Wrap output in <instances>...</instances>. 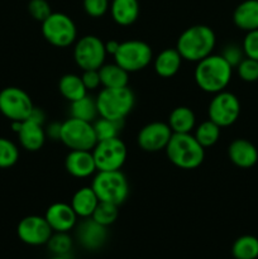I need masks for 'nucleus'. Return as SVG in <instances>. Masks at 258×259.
Listing matches in <instances>:
<instances>
[{"instance_id": "nucleus-25", "label": "nucleus", "mask_w": 258, "mask_h": 259, "mask_svg": "<svg viewBox=\"0 0 258 259\" xmlns=\"http://www.w3.org/2000/svg\"><path fill=\"white\" fill-rule=\"evenodd\" d=\"M101 86L106 89L126 88L129 83V72L121 68L118 63H104L99 68Z\"/></svg>"}, {"instance_id": "nucleus-2", "label": "nucleus", "mask_w": 258, "mask_h": 259, "mask_svg": "<svg viewBox=\"0 0 258 259\" xmlns=\"http://www.w3.org/2000/svg\"><path fill=\"white\" fill-rule=\"evenodd\" d=\"M217 46V35L212 28L205 24H196L186 28L176 42V50L182 60L196 63L211 55Z\"/></svg>"}, {"instance_id": "nucleus-9", "label": "nucleus", "mask_w": 258, "mask_h": 259, "mask_svg": "<svg viewBox=\"0 0 258 259\" xmlns=\"http://www.w3.org/2000/svg\"><path fill=\"white\" fill-rule=\"evenodd\" d=\"M73 61L82 71L99 70L105 63V42L98 35L86 34L73 43Z\"/></svg>"}, {"instance_id": "nucleus-13", "label": "nucleus", "mask_w": 258, "mask_h": 259, "mask_svg": "<svg viewBox=\"0 0 258 259\" xmlns=\"http://www.w3.org/2000/svg\"><path fill=\"white\" fill-rule=\"evenodd\" d=\"M172 131L167 121H151L142 126L137 136L139 148L148 153L164 151L172 137Z\"/></svg>"}, {"instance_id": "nucleus-27", "label": "nucleus", "mask_w": 258, "mask_h": 259, "mask_svg": "<svg viewBox=\"0 0 258 259\" xmlns=\"http://www.w3.org/2000/svg\"><path fill=\"white\" fill-rule=\"evenodd\" d=\"M70 104V114L72 118L90 121V123H94L99 118L96 100L93 96L85 95L83 98Z\"/></svg>"}, {"instance_id": "nucleus-34", "label": "nucleus", "mask_w": 258, "mask_h": 259, "mask_svg": "<svg viewBox=\"0 0 258 259\" xmlns=\"http://www.w3.org/2000/svg\"><path fill=\"white\" fill-rule=\"evenodd\" d=\"M238 76L244 82H255L258 81V61L244 57L242 62L235 67Z\"/></svg>"}, {"instance_id": "nucleus-11", "label": "nucleus", "mask_w": 258, "mask_h": 259, "mask_svg": "<svg viewBox=\"0 0 258 259\" xmlns=\"http://www.w3.org/2000/svg\"><path fill=\"white\" fill-rule=\"evenodd\" d=\"M240 101L235 94L230 91H220L214 94L207 106V119L214 121L220 128L233 125L240 115Z\"/></svg>"}, {"instance_id": "nucleus-33", "label": "nucleus", "mask_w": 258, "mask_h": 259, "mask_svg": "<svg viewBox=\"0 0 258 259\" xmlns=\"http://www.w3.org/2000/svg\"><path fill=\"white\" fill-rule=\"evenodd\" d=\"M47 245L53 255L66 257L72 249V239L67 233H53L48 240Z\"/></svg>"}, {"instance_id": "nucleus-1", "label": "nucleus", "mask_w": 258, "mask_h": 259, "mask_svg": "<svg viewBox=\"0 0 258 259\" xmlns=\"http://www.w3.org/2000/svg\"><path fill=\"white\" fill-rule=\"evenodd\" d=\"M233 71L234 68L224 60L222 55L211 53L204 60L196 62L194 80L200 90L214 95L227 90L232 81Z\"/></svg>"}, {"instance_id": "nucleus-4", "label": "nucleus", "mask_w": 258, "mask_h": 259, "mask_svg": "<svg viewBox=\"0 0 258 259\" xmlns=\"http://www.w3.org/2000/svg\"><path fill=\"white\" fill-rule=\"evenodd\" d=\"M99 116L115 121H124L136 105V95L126 88H103L95 98Z\"/></svg>"}, {"instance_id": "nucleus-23", "label": "nucleus", "mask_w": 258, "mask_h": 259, "mask_svg": "<svg viewBox=\"0 0 258 259\" xmlns=\"http://www.w3.org/2000/svg\"><path fill=\"white\" fill-rule=\"evenodd\" d=\"M99 201L100 200L98 199L93 187L83 186L76 190L75 194L71 197L70 205L78 218L86 219V218H91L94 210L98 206Z\"/></svg>"}, {"instance_id": "nucleus-20", "label": "nucleus", "mask_w": 258, "mask_h": 259, "mask_svg": "<svg viewBox=\"0 0 258 259\" xmlns=\"http://www.w3.org/2000/svg\"><path fill=\"white\" fill-rule=\"evenodd\" d=\"M184 60L176 48H164L163 51L154 56L153 70L159 77L171 78L179 73Z\"/></svg>"}, {"instance_id": "nucleus-38", "label": "nucleus", "mask_w": 258, "mask_h": 259, "mask_svg": "<svg viewBox=\"0 0 258 259\" xmlns=\"http://www.w3.org/2000/svg\"><path fill=\"white\" fill-rule=\"evenodd\" d=\"M220 55L224 57V60L227 61L233 68L237 67V66L242 62L243 58L245 57L242 46L235 45V43H229V45L225 46Z\"/></svg>"}, {"instance_id": "nucleus-5", "label": "nucleus", "mask_w": 258, "mask_h": 259, "mask_svg": "<svg viewBox=\"0 0 258 259\" xmlns=\"http://www.w3.org/2000/svg\"><path fill=\"white\" fill-rule=\"evenodd\" d=\"M91 187L100 201L118 206L124 204L129 196V181L120 169L98 171L94 175Z\"/></svg>"}, {"instance_id": "nucleus-18", "label": "nucleus", "mask_w": 258, "mask_h": 259, "mask_svg": "<svg viewBox=\"0 0 258 259\" xmlns=\"http://www.w3.org/2000/svg\"><path fill=\"white\" fill-rule=\"evenodd\" d=\"M228 157L234 166L250 168L258 162V149L248 139L237 138L228 147Z\"/></svg>"}, {"instance_id": "nucleus-36", "label": "nucleus", "mask_w": 258, "mask_h": 259, "mask_svg": "<svg viewBox=\"0 0 258 259\" xmlns=\"http://www.w3.org/2000/svg\"><path fill=\"white\" fill-rule=\"evenodd\" d=\"M242 48L245 57L258 61V29L245 32Z\"/></svg>"}, {"instance_id": "nucleus-28", "label": "nucleus", "mask_w": 258, "mask_h": 259, "mask_svg": "<svg viewBox=\"0 0 258 259\" xmlns=\"http://www.w3.org/2000/svg\"><path fill=\"white\" fill-rule=\"evenodd\" d=\"M220 134H222V128L210 119L201 121L194 129V137L205 149L215 146L220 139Z\"/></svg>"}, {"instance_id": "nucleus-24", "label": "nucleus", "mask_w": 258, "mask_h": 259, "mask_svg": "<svg viewBox=\"0 0 258 259\" xmlns=\"http://www.w3.org/2000/svg\"><path fill=\"white\" fill-rule=\"evenodd\" d=\"M167 124L171 128L172 133H192L196 126V115L189 106H177L169 113Z\"/></svg>"}, {"instance_id": "nucleus-32", "label": "nucleus", "mask_w": 258, "mask_h": 259, "mask_svg": "<svg viewBox=\"0 0 258 259\" xmlns=\"http://www.w3.org/2000/svg\"><path fill=\"white\" fill-rule=\"evenodd\" d=\"M19 159V149L17 144L8 138L0 137V168L13 167Z\"/></svg>"}, {"instance_id": "nucleus-6", "label": "nucleus", "mask_w": 258, "mask_h": 259, "mask_svg": "<svg viewBox=\"0 0 258 259\" xmlns=\"http://www.w3.org/2000/svg\"><path fill=\"white\" fill-rule=\"evenodd\" d=\"M153 57V51L148 43L141 39H129L120 42L113 60L126 72L133 73L148 67Z\"/></svg>"}, {"instance_id": "nucleus-37", "label": "nucleus", "mask_w": 258, "mask_h": 259, "mask_svg": "<svg viewBox=\"0 0 258 259\" xmlns=\"http://www.w3.org/2000/svg\"><path fill=\"white\" fill-rule=\"evenodd\" d=\"M83 10L93 18H101L109 12L110 3L109 0H83Z\"/></svg>"}, {"instance_id": "nucleus-31", "label": "nucleus", "mask_w": 258, "mask_h": 259, "mask_svg": "<svg viewBox=\"0 0 258 259\" xmlns=\"http://www.w3.org/2000/svg\"><path fill=\"white\" fill-rule=\"evenodd\" d=\"M119 217V206L118 205L110 204V202L99 201L98 206L94 210L91 219L95 220L99 224L104 227H110L111 224L116 222Z\"/></svg>"}, {"instance_id": "nucleus-17", "label": "nucleus", "mask_w": 258, "mask_h": 259, "mask_svg": "<svg viewBox=\"0 0 258 259\" xmlns=\"http://www.w3.org/2000/svg\"><path fill=\"white\" fill-rule=\"evenodd\" d=\"M65 168L75 179H88L98 172L93 151H70L65 158Z\"/></svg>"}, {"instance_id": "nucleus-10", "label": "nucleus", "mask_w": 258, "mask_h": 259, "mask_svg": "<svg viewBox=\"0 0 258 259\" xmlns=\"http://www.w3.org/2000/svg\"><path fill=\"white\" fill-rule=\"evenodd\" d=\"M34 109L32 99L23 89L9 86L0 91V113L10 121H24Z\"/></svg>"}, {"instance_id": "nucleus-39", "label": "nucleus", "mask_w": 258, "mask_h": 259, "mask_svg": "<svg viewBox=\"0 0 258 259\" xmlns=\"http://www.w3.org/2000/svg\"><path fill=\"white\" fill-rule=\"evenodd\" d=\"M82 82L85 85L86 90L93 91L96 90L101 86L100 76H99V70H89V71H82Z\"/></svg>"}, {"instance_id": "nucleus-8", "label": "nucleus", "mask_w": 258, "mask_h": 259, "mask_svg": "<svg viewBox=\"0 0 258 259\" xmlns=\"http://www.w3.org/2000/svg\"><path fill=\"white\" fill-rule=\"evenodd\" d=\"M60 142L70 151H93L98 139L93 123L70 116L61 125Z\"/></svg>"}, {"instance_id": "nucleus-16", "label": "nucleus", "mask_w": 258, "mask_h": 259, "mask_svg": "<svg viewBox=\"0 0 258 259\" xmlns=\"http://www.w3.org/2000/svg\"><path fill=\"white\" fill-rule=\"evenodd\" d=\"M77 239L85 249L98 250L108 240V228L86 218L77 227Z\"/></svg>"}, {"instance_id": "nucleus-21", "label": "nucleus", "mask_w": 258, "mask_h": 259, "mask_svg": "<svg viewBox=\"0 0 258 259\" xmlns=\"http://www.w3.org/2000/svg\"><path fill=\"white\" fill-rule=\"evenodd\" d=\"M109 12L116 24L129 27L138 20L141 7L138 0H111Z\"/></svg>"}, {"instance_id": "nucleus-19", "label": "nucleus", "mask_w": 258, "mask_h": 259, "mask_svg": "<svg viewBox=\"0 0 258 259\" xmlns=\"http://www.w3.org/2000/svg\"><path fill=\"white\" fill-rule=\"evenodd\" d=\"M17 134L20 146L28 152H37L42 149L47 139L45 125L30 119L22 121V126Z\"/></svg>"}, {"instance_id": "nucleus-42", "label": "nucleus", "mask_w": 258, "mask_h": 259, "mask_svg": "<svg viewBox=\"0 0 258 259\" xmlns=\"http://www.w3.org/2000/svg\"><path fill=\"white\" fill-rule=\"evenodd\" d=\"M119 45H120V42H119V40H116V39H109L108 42H105L106 53H108L109 56H111V57H113V56L115 55L116 51H118Z\"/></svg>"}, {"instance_id": "nucleus-14", "label": "nucleus", "mask_w": 258, "mask_h": 259, "mask_svg": "<svg viewBox=\"0 0 258 259\" xmlns=\"http://www.w3.org/2000/svg\"><path fill=\"white\" fill-rule=\"evenodd\" d=\"M17 234L23 243L28 245L47 244L53 230L51 229L45 217L28 215L23 218L17 228Z\"/></svg>"}, {"instance_id": "nucleus-3", "label": "nucleus", "mask_w": 258, "mask_h": 259, "mask_svg": "<svg viewBox=\"0 0 258 259\" xmlns=\"http://www.w3.org/2000/svg\"><path fill=\"white\" fill-rule=\"evenodd\" d=\"M164 152L169 162L180 169H195L205 159V148L192 133L172 134Z\"/></svg>"}, {"instance_id": "nucleus-29", "label": "nucleus", "mask_w": 258, "mask_h": 259, "mask_svg": "<svg viewBox=\"0 0 258 259\" xmlns=\"http://www.w3.org/2000/svg\"><path fill=\"white\" fill-rule=\"evenodd\" d=\"M232 254L235 259H257L258 238L254 235H242L232 247Z\"/></svg>"}, {"instance_id": "nucleus-7", "label": "nucleus", "mask_w": 258, "mask_h": 259, "mask_svg": "<svg viewBox=\"0 0 258 259\" xmlns=\"http://www.w3.org/2000/svg\"><path fill=\"white\" fill-rule=\"evenodd\" d=\"M42 35L53 47L66 48L72 46L77 39V27L70 15L52 12L42 22Z\"/></svg>"}, {"instance_id": "nucleus-15", "label": "nucleus", "mask_w": 258, "mask_h": 259, "mask_svg": "<svg viewBox=\"0 0 258 259\" xmlns=\"http://www.w3.org/2000/svg\"><path fill=\"white\" fill-rule=\"evenodd\" d=\"M46 220L53 233H68L77 224L78 217L67 202H55L46 210Z\"/></svg>"}, {"instance_id": "nucleus-41", "label": "nucleus", "mask_w": 258, "mask_h": 259, "mask_svg": "<svg viewBox=\"0 0 258 259\" xmlns=\"http://www.w3.org/2000/svg\"><path fill=\"white\" fill-rule=\"evenodd\" d=\"M28 119H30V120H33V121H37V123L43 124V125H45L46 114H45V111L42 110V109L35 108V106H34V109H33L32 114H30L29 118H28Z\"/></svg>"}, {"instance_id": "nucleus-43", "label": "nucleus", "mask_w": 258, "mask_h": 259, "mask_svg": "<svg viewBox=\"0 0 258 259\" xmlns=\"http://www.w3.org/2000/svg\"><path fill=\"white\" fill-rule=\"evenodd\" d=\"M51 259H68L67 257H62V255H53Z\"/></svg>"}, {"instance_id": "nucleus-40", "label": "nucleus", "mask_w": 258, "mask_h": 259, "mask_svg": "<svg viewBox=\"0 0 258 259\" xmlns=\"http://www.w3.org/2000/svg\"><path fill=\"white\" fill-rule=\"evenodd\" d=\"M61 125H62V123L52 121V123L48 124L47 126H45L46 136H47V138L52 139V141H60Z\"/></svg>"}, {"instance_id": "nucleus-30", "label": "nucleus", "mask_w": 258, "mask_h": 259, "mask_svg": "<svg viewBox=\"0 0 258 259\" xmlns=\"http://www.w3.org/2000/svg\"><path fill=\"white\" fill-rule=\"evenodd\" d=\"M93 125L96 134V139H98V142H100L105 141V139H111L119 137L120 129L121 126H123V121L110 120V119H105L99 116V118L94 121Z\"/></svg>"}, {"instance_id": "nucleus-26", "label": "nucleus", "mask_w": 258, "mask_h": 259, "mask_svg": "<svg viewBox=\"0 0 258 259\" xmlns=\"http://www.w3.org/2000/svg\"><path fill=\"white\" fill-rule=\"evenodd\" d=\"M58 91L68 103H73V101L88 95V90L83 85L82 78L76 73L63 75L58 81Z\"/></svg>"}, {"instance_id": "nucleus-22", "label": "nucleus", "mask_w": 258, "mask_h": 259, "mask_svg": "<svg viewBox=\"0 0 258 259\" xmlns=\"http://www.w3.org/2000/svg\"><path fill=\"white\" fill-rule=\"evenodd\" d=\"M233 23L240 30L258 29V0H243L233 12Z\"/></svg>"}, {"instance_id": "nucleus-35", "label": "nucleus", "mask_w": 258, "mask_h": 259, "mask_svg": "<svg viewBox=\"0 0 258 259\" xmlns=\"http://www.w3.org/2000/svg\"><path fill=\"white\" fill-rule=\"evenodd\" d=\"M28 12L34 20L42 23L52 13L51 5L47 0H30L28 3Z\"/></svg>"}, {"instance_id": "nucleus-12", "label": "nucleus", "mask_w": 258, "mask_h": 259, "mask_svg": "<svg viewBox=\"0 0 258 259\" xmlns=\"http://www.w3.org/2000/svg\"><path fill=\"white\" fill-rule=\"evenodd\" d=\"M98 171H118L124 166L128 157L125 143L119 137L96 143L93 149Z\"/></svg>"}]
</instances>
